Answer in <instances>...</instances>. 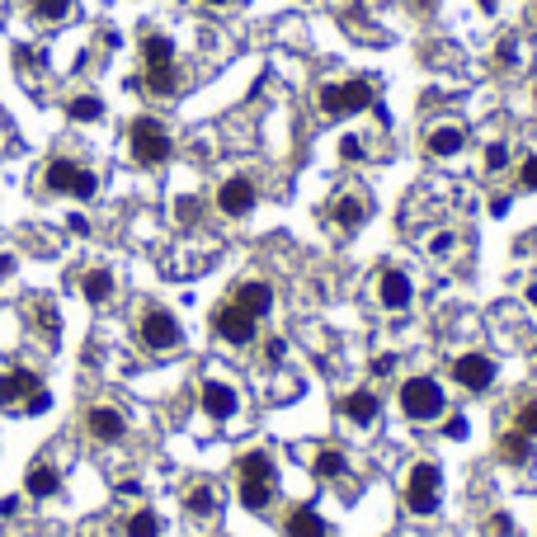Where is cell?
Listing matches in <instances>:
<instances>
[{
  "label": "cell",
  "mask_w": 537,
  "mask_h": 537,
  "mask_svg": "<svg viewBox=\"0 0 537 537\" xmlns=\"http://www.w3.org/2000/svg\"><path fill=\"white\" fill-rule=\"evenodd\" d=\"M367 217H373V203H367V193H354V189H349V193L335 198V226H339V232H358Z\"/></svg>",
  "instance_id": "14"
},
{
  "label": "cell",
  "mask_w": 537,
  "mask_h": 537,
  "mask_svg": "<svg viewBox=\"0 0 537 537\" xmlns=\"http://www.w3.org/2000/svg\"><path fill=\"white\" fill-rule=\"evenodd\" d=\"M198 401H203V415H208V419H232L236 406H241V401H236V387H232V382H217V377L198 387Z\"/></svg>",
  "instance_id": "13"
},
{
  "label": "cell",
  "mask_w": 537,
  "mask_h": 537,
  "mask_svg": "<svg viewBox=\"0 0 537 537\" xmlns=\"http://www.w3.org/2000/svg\"><path fill=\"white\" fill-rule=\"evenodd\" d=\"M232 302H236L241 311H250L254 321H260V316H269V306H274V288L254 278V283H241V288L232 293Z\"/></svg>",
  "instance_id": "17"
},
{
  "label": "cell",
  "mask_w": 537,
  "mask_h": 537,
  "mask_svg": "<svg viewBox=\"0 0 537 537\" xmlns=\"http://www.w3.org/2000/svg\"><path fill=\"white\" fill-rule=\"evenodd\" d=\"M283 537H325V519L311 504H297V509H288V519H283Z\"/></svg>",
  "instance_id": "18"
},
{
  "label": "cell",
  "mask_w": 537,
  "mask_h": 537,
  "mask_svg": "<svg viewBox=\"0 0 537 537\" xmlns=\"http://www.w3.org/2000/svg\"><path fill=\"white\" fill-rule=\"evenodd\" d=\"M532 19H537V5H532Z\"/></svg>",
  "instance_id": "46"
},
{
  "label": "cell",
  "mask_w": 537,
  "mask_h": 537,
  "mask_svg": "<svg viewBox=\"0 0 537 537\" xmlns=\"http://www.w3.org/2000/svg\"><path fill=\"white\" fill-rule=\"evenodd\" d=\"M528 302L537 306V283H528Z\"/></svg>",
  "instance_id": "43"
},
{
  "label": "cell",
  "mask_w": 537,
  "mask_h": 537,
  "mask_svg": "<svg viewBox=\"0 0 537 537\" xmlns=\"http://www.w3.org/2000/svg\"><path fill=\"white\" fill-rule=\"evenodd\" d=\"M137 339H141V349H151V354H170V349H180V321L170 316L165 306H141V321H137Z\"/></svg>",
  "instance_id": "5"
},
{
  "label": "cell",
  "mask_w": 537,
  "mask_h": 537,
  "mask_svg": "<svg viewBox=\"0 0 537 537\" xmlns=\"http://www.w3.org/2000/svg\"><path fill=\"white\" fill-rule=\"evenodd\" d=\"M212 330L226 339V345H250L254 330H260V321H254L250 311H241L232 297H226V302H217V306H212Z\"/></svg>",
  "instance_id": "7"
},
{
  "label": "cell",
  "mask_w": 537,
  "mask_h": 537,
  "mask_svg": "<svg viewBox=\"0 0 537 537\" xmlns=\"http://www.w3.org/2000/svg\"><path fill=\"white\" fill-rule=\"evenodd\" d=\"M95 189H99V180H95V170H76V180H71V198H95Z\"/></svg>",
  "instance_id": "31"
},
{
  "label": "cell",
  "mask_w": 537,
  "mask_h": 537,
  "mask_svg": "<svg viewBox=\"0 0 537 537\" xmlns=\"http://www.w3.org/2000/svg\"><path fill=\"white\" fill-rule=\"evenodd\" d=\"M424 151H429L434 160H452L458 151H467V128L462 123H434L429 132H424Z\"/></svg>",
  "instance_id": "11"
},
{
  "label": "cell",
  "mask_w": 537,
  "mask_h": 537,
  "mask_svg": "<svg viewBox=\"0 0 537 537\" xmlns=\"http://www.w3.org/2000/svg\"><path fill=\"white\" fill-rule=\"evenodd\" d=\"M504 212H509V198L495 193V198H491V217H504Z\"/></svg>",
  "instance_id": "40"
},
{
  "label": "cell",
  "mask_w": 537,
  "mask_h": 537,
  "mask_svg": "<svg viewBox=\"0 0 537 537\" xmlns=\"http://www.w3.org/2000/svg\"><path fill=\"white\" fill-rule=\"evenodd\" d=\"M514 47H519L514 38H504V43H500V52H495V62H500V67H514V57H519Z\"/></svg>",
  "instance_id": "35"
},
{
  "label": "cell",
  "mask_w": 537,
  "mask_h": 537,
  "mask_svg": "<svg viewBox=\"0 0 537 537\" xmlns=\"http://www.w3.org/2000/svg\"><path fill=\"white\" fill-rule=\"evenodd\" d=\"M85 434H90L95 443H123L128 439V419L113 406H90L85 410Z\"/></svg>",
  "instance_id": "10"
},
{
  "label": "cell",
  "mask_w": 537,
  "mask_h": 537,
  "mask_svg": "<svg viewBox=\"0 0 537 537\" xmlns=\"http://www.w3.org/2000/svg\"><path fill=\"white\" fill-rule=\"evenodd\" d=\"M38 377L34 373H0V406H28L38 396Z\"/></svg>",
  "instance_id": "15"
},
{
  "label": "cell",
  "mask_w": 537,
  "mask_h": 537,
  "mask_svg": "<svg viewBox=\"0 0 537 537\" xmlns=\"http://www.w3.org/2000/svg\"><path fill=\"white\" fill-rule=\"evenodd\" d=\"M24 486H28V495H34V500H52L57 491H62V476H57L47 462H34V467H28V476H24Z\"/></svg>",
  "instance_id": "20"
},
{
  "label": "cell",
  "mask_w": 537,
  "mask_h": 537,
  "mask_svg": "<svg viewBox=\"0 0 537 537\" xmlns=\"http://www.w3.org/2000/svg\"><path fill=\"white\" fill-rule=\"evenodd\" d=\"M377 297H382L387 311H406V306L415 302V283H410V274H406V269H382V278H377Z\"/></svg>",
  "instance_id": "12"
},
{
  "label": "cell",
  "mask_w": 537,
  "mask_h": 537,
  "mask_svg": "<svg viewBox=\"0 0 537 537\" xmlns=\"http://www.w3.org/2000/svg\"><path fill=\"white\" fill-rule=\"evenodd\" d=\"M339 410H345V419H354V424H377V415H382V401H377V391L358 387V391H349L345 401H339Z\"/></svg>",
  "instance_id": "16"
},
{
  "label": "cell",
  "mask_w": 537,
  "mask_h": 537,
  "mask_svg": "<svg viewBox=\"0 0 537 537\" xmlns=\"http://www.w3.org/2000/svg\"><path fill=\"white\" fill-rule=\"evenodd\" d=\"M396 401H401V415H406V419H415V424H429V419H439V415H443L448 396H443L439 377H406V382H401V391H396Z\"/></svg>",
  "instance_id": "4"
},
{
  "label": "cell",
  "mask_w": 537,
  "mask_h": 537,
  "mask_svg": "<svg viewBox=\"0 0 537 537\" xmlns=\"http://www.w3.org/2000/svg\"><path fill=\"white\" fill-rule=\"evenodd\" d=\"M175 217H180V222H198V203H193V198H180V203H175Z\"/></svg>",
  "instance_id": "37"
},
{
  "label": "cell",
  "mask_w": 537,
  "mask_h": 537,
  "mask_svg": "<svg viewBox=\"0 0 537 537\" xmlns=\"http://www.w3.org/2000/svg\"><path fill=\"white\" fill-rule=\"evenodd\" d=\"M339 156H345V160H363V141L358 137H345V141H339Z\"/></svg>",
  "instance_id": "34"
},
{
  "label": "cell",
  "mask_w": 537,
  "mask_h": 537,
  "mask_svg": "<svg viewBox=\"0 0 537 537\" xmlns=\"http://www.w3.org/2000/svg\"><path fill=\"white\" fill-rule=\"evenodd\" d=\"M80 293H85V302H90V306H104L113 297V274L108 269H90V274L80 278Z\"/></svg>",
  "instance_id": "24"
},
{
  "label": "cell",
  "mask_w": 537,
  "mask_h": 537,
  "mask_svg": "<svg viewBox=\"0 0 537 537\" xmlns=\"http://www.w3.org/2000/svg\"><path fill=\"white\" fill-rule=\"evenodd\" d=\"M38 321H43V330H47V335H57V311H52L47 302H38Z\"/></svg>",
  "instance_id": "38"
},
{
  "label": "cell",
  "mask_w": 537,
  "mask_h": 537,
  "mask_svg": "<svg viewBox=\"0 0 537 537\" xmlns=\"http://www.w3.org/2000/svg\"><path fill=\"white\" fill-rule=\"evenodd\" d=\"M141 67L147 71H170L175 67V43L165 34H141Z\"/></svg>",
  "instance_id": "19"
},
{
  "label": "cell",
  "mask_w": 537,
  "mask_h": 537,
  "mask_svg": "<svg viewBox=\"0 0 537 537\" xmlns=\"http://www.w3.org/2000/svg\"><path fill=\"white\" fill-rule=\"evenodd\" d=\"M500 458L514 462V467H528V462H532V439L519 434V429H504V434H500Z\"/></svg>",
  "instance_id": "22"
},
{
  "label": "cell",
  "mask_w": 537,
  "mask_h": 537,
  "mask_svg": "<svg viewBox=\"0 0 537 537\" xmlns=\"http://www.w3.org/2000/svg\"><path fill=\"white\" fill-rule=\"evenodd\" d=\"M452 382H458L462 391H491L495 387V358L486 354H462V358H452Z\"/></svg>",
  "instance_id": "9"
},
{
  "label": "cell",
  "mask_w": 537,
  "mask_h": 537,
  "mask_svg": "<svg viewBox=\"0 0 537 537\" xmlns=\"http://www.w3.org/2000/svg\"><path fill=\"white\" fill-rule=\"evenodd\" d=\"M76 160H67V156H57V160H47V170H43V189L47 193H71V180H76Z\"/></svg>",
  "instance_id": "21"
},
{
  "label": "cell",
  "mask_w": 537,
  "mask_h": 537,
  "mask_svg": "<svg viewBox=\"0 0 537 537\" xmlns=\"http://www.w3.org/2000/svg\"><path fill=\"white\" fill-rule=\"evenodd\" d=\"M184 509L193 519H212L217 514V491L208 486V480H198V486H189V495H184Z\"/></svg>",
  "instance_id": "25"
},
{
  "label": "cell",
  "mask_w": 537,
  "mask_h": 537,
  "mask_svg": "<svg viewBox=\"0 0 537 537\" xmlns=\"http://www.w3.org/2000/svg\"><path fill=\"white\" fill-rule=\"evenodd\" d=\"M71 10H76V0H28V15L43 24H62Z\"/></svg>",
  "instance_id": "27"
},
{
  "label": "cell",
  "mask_w": 537,
  "mask_h": 537,
  "mask_svg": "<svg viewBox=\"0 0 537 537\" xmlns=\"http://www.w3.org/2000/svg\"><path fill=\"white\" fill-rule=\"evenodd\" d=\"M345 471H349V462H345V452H339V448H321L316 458H311V476H316V480H339Z\"/></svg>",
  "instance_id": "23"
},
{
  "label": "cell",
  "mask_w": 537,
  "mask_h": 537,
  "mask_svg": "<svg viewBox=\"0 0 537 537\" xmlns=\"http://www.w3.org/2000/svg\"><path fill=\"white\" fill-rule=\"evenodd\" d=\"M439 495H443V471H439V462H415V471H410V480H406V509L410 514H434L439 509Z\"/></svg>",
  "instance_id": "6"
},
{
  "label": "cell",
  "mask_w": 537,
  "mask_h": 537,
  "mask_svg": "<svg viewBox=\"0 0 537 537\" xmlns=\"http://www.w3.org/2000/svg\"><path fill=\"white\" fill-rule=\"evenodd\" d=\"M203 5H217L222 10V5H232V0H203Z\"/></svg>",
  "instance_id": "44"
},
{
  "label": "cell",
  "mask_w": 537,
  "mask_h": 537,
  "mask_svg": "<svg viewBox=\"0 0 537 537\" xmlns=\"http://www.w3.org/2000/svg\"><path fill=\"white\" fill-rule=\"evenodd\" d=\"M274 480H278V471H274V462H269V452H245V458L236 462V486H241V504L245 509H254V514H264L269 509V500H274Z\"/></svg>",
  "instance_id": "1"
},
{
  "label": "cell",
  "mask_w": 537,
  "mask_h": 537,
  "mask_svg": "<svg viewBox=\"0 0 537 537\" xmlns=\"http://www.w3.org/2000/svg\"><path fill=\"white\" fill-rule=\"evenodd\" d=\"M254 203H260V189H254L250 175H232V180L217 189V212L222 217H250Z\"/></svg>",
  "instance_id": "8"
},
{
  "label": "cell",
  "mask_w": 537,
  "mask_h": 537,
  "mask_svg": "<svg viewBox=\"0 0 537 537\" xmlns=\"http://www.w3.org/2000/svg\"><path fill=\"white\" fill-rule=\"evenodd\" d=\"M128 151L137 165H165L175 156V141H170L160 119H132L128 123Z\"/></svg>",
  "instance_id": "3"
},
{
  "label": "cell",
  "mask_w": 537,
  "mask_h": 537,
  "mask_svg": "<svg viewBox=\"0 0 537 537\" xmlns=\"http://www.w3.org/2000/svg\"><path fill=\"white\" fill-rule=\"evenodd\" d=\"M480 10H495V0H480Z\"/></svg>",
  "instance_id": "45"
},
{
  "label": "cell",
  "mask_w": 537,
  "mask_h": 537,
  "mask_svg": "<svg viewBox=\"0 0 537 537\" xmlns=\"http://www.w3.org/2000/svg\"><path fill=\"white\" fill-rule=\"evenodd\" d=\"M67 113H71V119H76V123H95V119H99V113H104V104H99L95 95H76V99L67 104Z\"/></svg>",
  "instance_id": "28"
},
{
  "label": "cell",
  "mask_w": 537,
  "mask_h": 537,
  "mask_svg": "<svg viewBox=\"0 0 537 537\" xmlns=\"http://www.w3.org/2000/svg\"><path fill=\"white\" fill-rule=\"evenodd\" d=\"M391 367H396V363H391V358H387V354H382V358H377V363H373V373H377V377H387V373H391Z\"/></svg>",
  "instance_id": "41"
},
{
  "label": "cell",
  "mask_w": 537,
  "mask_h": 537,
  "mask_svg": "<svg viewBox=\"0 0 537 537\" xmlns=\"http://www.w3.org/2000/svg\"><path fill=\"white\" fill-rule=\"evenodd\" d=\"M160 532V519L151 514V509H137V514L128 519V537H156Z\"/></svg>",
  "instance_id": "29"
},
{
  "label": "cell",
  "mask_w": 537,
  "mask_h": 537,
  "mask_svg": "<svg viewBox=\"0 0 537 537\" xmlns=\"http://www.w3.org/2000/svg\"><path fill=\"white\" fill-rule=\"evenodd\" d=\"M141 90H151V95H175L180 90V67H170V71H141Z\"/></svg>",
  "instance_id": "26"
},
{
  "label": "cell",
  "mask_w": 537,
  "mask_h": 537,
  "mask_svg": "<svg viewBox=\"0 0 537 537\" xmlns=\"http://www.w3.org/2000/svg\"><path fill=\"white\" fill-rule=\"evenodd\" d=\"M514 429L528 434V439L537 443V401H523V406L514 410Z\"/></svg>",
  "instance_id": "30"
},
{
  "label": "cell",
  "mask_w": 537,
  "mask_h": 537,
  "mask_svg": "<svg viewBox=\"0 0 537 537\" xmlns=\"http://www.w3.org/2000/svg\"><path fill=\"white\" fill-rule=\"evenodd\" d=\"M443 434H448V439H467V419H462V415H448Z\"/></svg>",
  "instance_id": "36"
},
{
  "label": "cell",
  "mask_w": 537,
  "mask_h": 537,
  "mask_svg": "<svg viewBox=\"0 0 537 537\" xmlns=\"http://www.w3.org/2000/svg\"><path fill=\"white\" fill-rule=\"evenodd\" d=\"M316 104H321L325 119H349V113H363V108L377 104V85L367 76H358V80H330V85H321Z\"/></svg>",
  "instance_id": "2"
},
{
  "label": "cell",
  "mask_w": 537,
  "mask_h": 537,
  "mask_svg": "<svg viewBox=\"0 0 537 537\" xmlns=\"http://www.w3.org/2000/svg\"><path fill=\"white\" fill-rule=\"evenodd\" d=\"M283 349H288L283 339H269V345H264V363H278V358H283Z\"/></svg>",
  "instance_id": "39"
},
{
  "label": "cell",
  "mask_w": 537,
  "mask_h": 537,
  "mask_svg": "<svg viewBox=\"0 0 537 537\" xmlns=\"http://www.w3.org/2000/svg\"><path fill=\"white\" fill-rule=\"evenodd\" d=\"M519 184L523 189H537V156H523L519 160Z\"/></svg>",
  "instance_id": "33"
},
{
  "label": "cell",
  "mask_w": 537,
  "mask_h": 537,
  "mask_svg": "<svg viewBox=\"0 0 537 537\" xmlns=\"http://www.w3.org/2000/svg\"><path fill=\"white\" fill-rule=\"evenodd\" d=\"M504 165H509V147H504V141H491V147H486V170H491V175H500Z\"/></svg>",
  "instance_id": "32"
},
{
  "label": "cell",
  "mask_w": 537,
  "mask_h": 537,
  "mask_svg": "<svg viewBox=\"0 0 537 537\" xmlns=\"http://www.w3.org/2000/svg\"><path fill=\"white\" fill-rule=\"evenodd\" d=\"M5 274H15V260H10V254H0V278H5Z\"/></svg>",
  "instance_id": "42"
}]
</instances>
